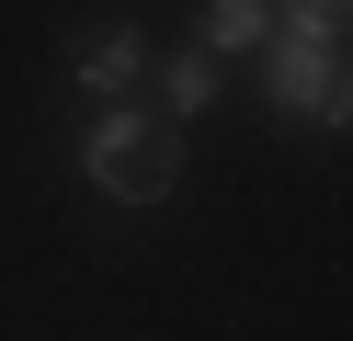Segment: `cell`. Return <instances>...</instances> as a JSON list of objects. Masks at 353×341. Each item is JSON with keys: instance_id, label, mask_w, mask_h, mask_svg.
<instances>
[{"instance_id": "cell-1", "label": "cell", "mask_w": 353, "mask_h": 341, "mask_svg": "<svg viewBox=\"0 0 353 341\" xmlns=\"http://www.w3.org/2000/svg\"><path fill=\"white\" fill-rule=\"evenodd\" d=\"M80 182L114 194V205H171L183 136H171L160 114H137V103H92V125H80Z\"/></svg>"}, {"instance_id": "cell-2", "label": "cell", "mask_w": 353, "mask_h": 341, "mask_svg": "<svg viewBox=\"0 0 353 341\" xmlns=\"http://www.w3.org/2000/svg\"><path fill=\"white\" fill-rule=\"evenodd\" d=\"M262 103L274 114H296V125H319V136H342V114H353V80H342V45H307V34H262Z\"/></svg>"}, {"instance_id": "cell-3", "label": "cell", "mask_w": 353, "mask_h": 341, "mask_svg": "<svg viewBox=\"0 0 353 341\" xmlns=\"http://www.w3.org/2000/svg\"><path fill=\"white\" fill-rule=\"evenodd\" d=\"M137 68H148V34H137V23H80V34H69V80L92 91V103H125Z\"/></svg>"}, {"instance_id": "cell-4", "label": "cell", "mask_w": 353, "mask_h": 341, "mask_svg": "<svg viewBox=\"0 0 353 341\" xmlns=\"http://www.w3.org/2000/svg\"><path fill=\"white\" fill-rule=\"evenodd\" d=\"M228 91V57H205V45H183V57H160V125H194V114Z\"/></svg>"}, {"instance_id": "cell-5", "label": "cell", "mask_w": 353, "mask_h": 341, "mask_svg": "<svg viewBox=\"0 0 353 341\" xmlns=\"http://www.w3.org/2000/svg\"><path fill=\"white\" fill-rule=\"evenodd\" d=\"M274 0H205V57H262Z\"/></svg>"}, {"instance_id": "cell-6", "label": "cell", "mask_w": 353, "mask_h": 341, "mask_svg": "<svg viewBox=\"0 0 353 341\" xmlns=\"http://www.w3.org/2000/svg\"><path fill=\"white\" fill-rule=\"evenodd\" d=\"M285 34H307V45H342V0H285Z\"/></svg>"}]
</instances>
